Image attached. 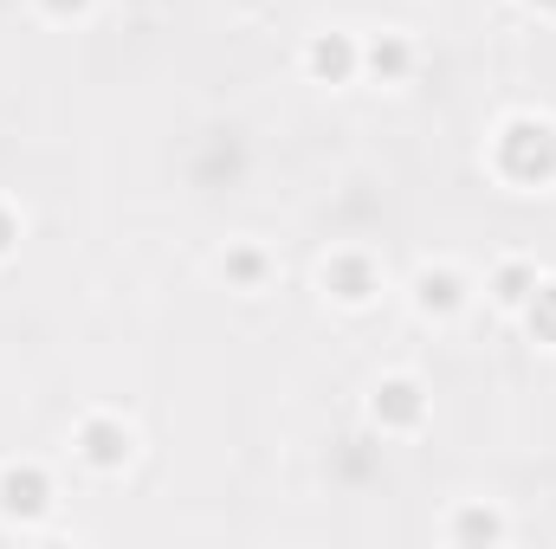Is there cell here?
Wrapping results in <instances>:
<instances>
[{"label":"cell","mask_w":556,"mask_h":549,"mask_svg":"<svg viewBox=\"0 0 556 549\" xmlns=\"http://www.w3.org/2000/svg\"><path fill=\"white\" fill-rule=\"evenodd\" d=\"M492 175L511 188H551L556 181V117L544 111H511L492 130Z\"/></svg>","instance_id":"6da1fadb"},{"label":"cell","mask_w":556,"mask_h":549,"mask_svg":"<svg viewBox=\"0 0 556 549\" xmlns=\"http://www.w3.org/2000/svg\"><path fill=\"white\" fill-rule=\"evenodd\" d=\"M72 459H78L85 472L111 478V472H124V465L137 459V426H130L124 413H111V408L85 413V420L72 426Z\"/></svg>","instance_id":"7a4b0ae2"},{"label":"cell","mask_w":556,"mask_h":549,"mask_svg":"<svg viewBox=\"0 0 556 549\" xmlns=\"http://www.w3.org/2000/svg\"><path fill=\"white\" fill-rule=\"evenodd\" d=\"M59 505V485L39 459H7L0 465V524L13 531H39V518Z\"/></svg>","instance_id":"3957f363"},{"label":"cell","mask_w":556,"mask_h":549,"mask_svg":"<svg viewBox=\"0 0 556 549\" xmlns=\"http://www.w3.org/2000/svg\"><path fill=\"white\" fill-rule=\"evenodd\" d=\"M317 284L337 310H369L382 297V266L363 253V246H337L324 266H317Z\"/></svg>","instance_id":"277c9868"},{"label":"cell","mask_w":556,"mask_h":549,"mask_svg":"<svg viewBox=\"0 0 556 549\" xmlns=\"http://www.w3.org/2000/svg\"><path fill=\"white\" fill-rule=\"evenodd\" d=\"M304 78H311V85H330V91L356 85V78H363V39H356V33H337V26L311 33V39H304Z\"/></svg>","instance_id":"5b68a950"},{"label":"cell","mask_w":556,"mask_h":549,"mask_svg":"<svg viewBox=\"0 0 556 549\" xmlns=\"http://www.w3.org/2000/svg\"><path fill=\"white\" fill-rule=\"evenodd\" d=\"M408 304L427 323H453V317L472 310V278L459 272V266H420L415 284H408Z\"/></svg>","instance_id":"8992f818"},{"label":"cell","mask_w":556,"mask_h":549,"mask_svg":"<svg viewBox=\"0 0 556 549\" xmlns=\"http://www.w3.org/2000/svg\"><path fill=\"white\" fill-rule=\"evenodd\" d=\"M369 420H376V433H420V420H427V382L420 375H382L369 388Z\"/></svg>","instance_id":"52a82bcc"},{"label":"cell","mask_w":556,"mask_h":549,"mask_svg":"<svg viewBox=\"0 0 556 549\" xmlns=\"http://www.w3.org/2000/svg\"><path fill=\"white\" fill-rule=\"evenodd\" d=\"M408 72H415V39H408V33H376V39H363V78L402 85Z\"/></svg>","instance_id":"ba28073f"},{"label":"cell","mask_w":556,"mask_h":549,"mask_svg":"<svg viewBox=\"0 0 556 549\" xmlns=\"http://www.w3.org/2000/svg\"><path fill=\"white\" fill-rule=\"evenodd\" d=\"M538 278H544V266L538 259H498L492 272H485V297L498 304V310H525L531 304V291H538Z\"/></svg>","instance_id":"9c48e42d"},{"label":"cell","mask_w":556,"mask_h":549,"mask_svg":"<svg viewBox=\"0 0 556 549\" xmlns=\"http://www.w3.org/2000/svg\"><path fill=\"white\" fill-rule=\"evenodd\" d=\"M273 272H278L273 253H266V246H253V240H240V246H227V253H220V278H227L233 291H247V297H253V291H266Z\"/></svg>","instance_id":"30bf717a"},{"label":"cell","mask_w":556,"mask_h":549,"mask_svg":"<svg viewBox=\"0 0 556 549\" xmlns=\"http://www.w3.org/2000/svg\"><path fill=\"white\" fill-rule=\"evenodd\" d=\"M505 511H492V505H466V511H453L446 518V544H505Z\"/></svg>","instance_id":"8fae6325"},{"label":"cell","mask_w":556,"mask_h":549,"mask_svg":"<svg viewBox=\"0 0 556 549\" xmlns=\"http://www.w3.org/2000/svg\"><path fill=\"white\" fill-rule=\"evenodd\" d=\"M518 317H525L531 343H544V349H556V278H551V272L538 278V291H531V304H525Z\"/></svg>","instance_id":"7c38bea8"},{"label":"cell","mask_w":556,"mask_h":549,"mask_svg":"<svg viewBox=\"0 0 556 549\" xmlns=\"http://www.w3.org/2000/svg\"><path fill=\"white\" fill-rule=\"evenodd\" d=\"M20 233H26V227H20V214H13V207L0 201V266H7L13 253H20Z\"/></svg>","instance_id":"4fadbf2b"},{"label":"cell","mask_w":556,"mask_h":549,"mask_svg":"<svg viewBox=\"0 0 556 549\" xmlns=\"http://www.w3.org/2000/svg\"><path fill=\"white\" fill-rule=\"evenodd\" d=\"M33 7H39L46 20H85V13H91L98 0H33Z\"/></svg>","instance_id":"5bb4252c"},{"label":"cell","mask_w":556,"mask_h":549,"mask_svg":"<svg viewBox=\"0 0 556 549\" xmlns=\"http://www.w3.org/2000/svg\"><path fill=\"white\" fill-rule=\"evenodd\" d=\"M525 7H531V13H556V0H525Z\"/></svg>","instance_id":"9a60e30c"}]
</instances>
